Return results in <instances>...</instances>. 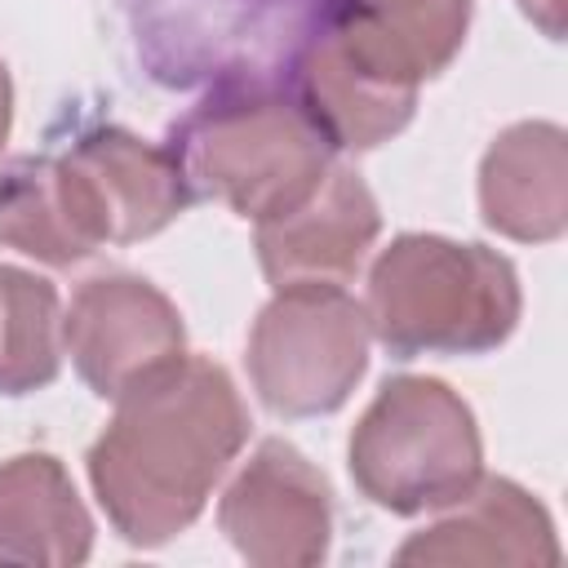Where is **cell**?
I'll use <instances>...</instances> for the list:
<instances>
[{"mask_svg": "<svg viewBox=\"0 0 568 568\" xmlns=\"http://www.w3.org/2000/svg\"><path fill=\"white\" fill-rule=\"evenodd\" d=\"M248 439V408L222 364L182 355L115 399L84 466L106 524L129 546L186 532Z\"/></svg>", "mask_w": 568, "mask_h": 568, "instance_id": "1", "label": "cell"}, {"mask_svg": "<svg viewBox=\"0 0 568 568\" xmlns=\"http://www.w3.org/2000/svg\"><path fill=\"white\" fill-rule=\"evenodd\" d=\"M164 146L191 200H213L244 222L293 209L333 164V146L280 75L217 80L169 129Z\"/></svg>", "mask_w": 568, "mask_h": 568, "instance_id": "2", "label": "cell"}, {"mask_svg": "<svg viewBox=\"0 0 568 568\" xmlns=\"http://www.w3.org/2000/svg\"><path fill=\"white\" fill-rule=\"evenodd\" d=\"M510 257L448 235H395L368 266V333L390 359L488 355L519 324Z\"/></svg>", "mask_w": 568, "mask_h": 568, "instance_id": "3", "label": "cell"}, {"mask_svg": "<svg viewBox=\"0 0 568 568\" xmlns=\"http://www.w3.org/2000/svg\"><path fill=\"white\" fill-rule=\"evenodd\" d=\"M346 466L355 488L390 510L422 515L466 497L484 475V444L470 404L439 377H390L351 430Z\"/></svg>", "mask_w": 568, "mask_h": 568, "instance_id": "4", "label": "cell"}, {"mask_svg": "<svg viewBox=\"0 0 568 568\" xmlns=\"http://www.w3.org/2000/svg\"><path fill=\"white\" fill-rule=\"evenodd\" d=\"M368 315L342 284H288L257 311L248 382L275 417L337 413L368 368Z\"/></svg>", "mask_w": 568, "mask_h": 568, "instance_id": "5", "label": "cell"}, {"mask_svg": "<svg viewBox=\"0 0 568 568\" xmlns=\"http://www.w3.org/2000/svg\"><path fill=\"white\" fill-rule=\"evenodd\" d=\"M138 53L160 84H217L284 71L311 9L302 0H124Z\"/></svg>", "mask_w": 568, "mask_h": 568, "instance_id": "6", "label": "cell"}, {"mask_svg": "<svg viewBox=\"0 0 568 568\" xmlns=\"http://www.w3.org/2000/svg\"><path fill=\"white\" fill-rule=\"evenodd\" d=\"M62 355L98 399H120L186 355L178 306L142 275H93L62 315Z\"/></svg>", "mask_w": 568, "mask_h": 568, "instance_id": "7", "label": "cell"}, {"mask_svg": "<svg viewBox=\"0 0 568 568\" xmlns=\"http://www.w3.org/2000/svg\"><path fill=\"white\" fill-rule=\"evenodd\" d=\"M217 528L257 568H311L333 541L328 479L288 439H262L226 484Z\"/></svg>", "mask_w": 568, "mask_h": 568, "instance_id": "8", "label": "cell"}, {"mask_svg": "<svg viewBox=\"0 0 568 568\" xmlns=\"http://www.w3.org/2000/svg\"><path fill=\"white\" fill-rule=\"evenodd\" d=\"M75 217L93 244H133L186 213L191 191L169 146L142 142L129 129H93L58 160Z\"/></svg>", "mask_w": 568, "mask_h": 568, "instance_id": "9", "label": "cell"}, {"mask_svg": "<svg viewBox=\"0 0 568 568\" xmlns=\"http://www.w3.org/2000/svg\"><path fill=\"white\" fill-rule=\"evenodd\" d=\"M382 213L364 178L328 164L306 200L257 222V262L271 288L288 284H351L377 244Z\"/></svg>", "mask_w": 568, "mask_h": 568, "instance_id": "10", "label": "cell"}, {"mask_svg": "<svg viewBox=\"0 0 568 568\" xmlns=\"http://www.w3.org/2000/svg\"><path fill=\"white\" fill-rule=\"evenodd\" d=\"M311 18L355 67L417 89L462 53L470 0H315Z\"/></svg>", "mask_w": 568, "mask_h": 568, "instance_id": "11", "label": "cell"}, {"mask_svg": "<svg viewBox=\"0 0 568 568\" xmlns=\"http://www.w3.org/2000/svg\"><path fill=\"white\" fill-rule=\"evenodd\" d=\"M284 89L333 151H373L390 142L417 111V89L386 84L355 67L315 18H306L284 71Z\"/></svg>", "mask_w": 568, "mask_h": 568, "instance_id": "12", "label": "cell"}, {"mask_svg": "<svg viewBox=\"0 0 568 568\" xmlns=\"http://www.w3.org/2000/svg\"><path fill=\"white\" fill-rule=\"evenodd\" d=\"M448 515L435 519L430 528L413 532L399 550L395 564H555L559 559V537L555 524L546 515V506L519 488L515 479H484L457 497L453 506H444Z\"/></svg>", "mask_w": 568, "mask_h": 568, "instance_id": "13", "label": "cell"}, {"mask_svg": "<svg viewBox=\"0 0 568 568\" xmlns=\"http://www.w3.org/2000/svg\"><path fill=\"white\" fill-rule=\"evenodd\" d=\"M479 213L519 244H550L568 226V138L550 120H524L479 160Z\"/></svg>", "mask_w": 568, "mask_h": 568, "instance_id": "14", "label": "cell"}, {"mask_svg": "<svg viewBox=\"0 0 568 568\" xmlns=\"http://www.w3.org/2000/svg\"><path fill=\"white\" fill-rule=\"evenodd\" d=\"M93 550V519L53 453L0 462V564L75 568Z\"/></svg>", "mask_w": 568, "mask_h": 568, "instance_id": "15", "label": "cell"}, {"mask_svg": "<svg viewBox=\"0 0 568 568\" xmlns=\"http://www.w3.org/2000/svg\"><path fill=\"white\" fill-rule=\"evenodd\" d=\"M0 244L49 266L84 262L98 248L75 217L58 160L18 155L0 164Z\"/></svg>", "mask_w": 568, "mask_h": 568, "instance_id": "16", "label": "cell"}, {"mask_svg": "<svg viewBox=\"0 0 568 568\" xmlns=\"http://www.w3.org/2000/svg\"><path fill=\"white\" fill-rule=\"evenodd\" d=\"M62 368L58 288L22 266L0 262V395L44 390Z\"/></svg>", "mask_w": 568, "mask_h": 568, "instance_id": "17", "label": "cell"}, {"mask_svg": "<svg viewBox=\"0 0 568 568\" xmlns=\"http://www.w3.org/2000/svg\"><path fill=\"white\" fill-rule=\"evenodd\" d=\"M519 9H524L550 40H559V31H564V0H519Z\"/></svg>", "mask_w": 568, "mask_h": 568, "instance_id": "18", "label": "cell"}, {"mask_svg": "<svg viewBox=\"0 0 568 568\" xmlns=\"http://www.w3.org/2000/svg\"><path fill=\"white\" fill-rule=\"evenodd\" d=\"M9 129H13V80H9V67L0 62V151L9 142Z\"/></svg>", "mask_w": 568, "mask_h": 568, "instance_id": "19", "label": "cell"}]
</instances>
